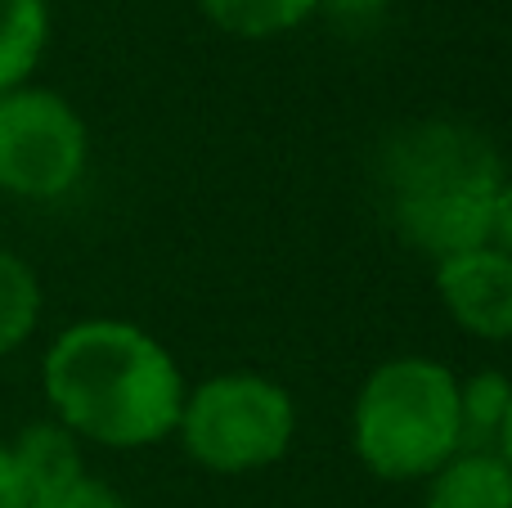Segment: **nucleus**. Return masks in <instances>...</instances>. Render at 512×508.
Returning <instances> with one entry per match:
<instances>
[{
    "label": "nucleus",
    "instance_id": "nucleus-1",
    "mask_svg": "<svg viewBox=\"0 0 512 508\" xmlns=\"http://www.w3.org/2000/svg\"><path fill=\"white\" fill-rule=\"evenodd\" d=\"M41 387L54 423L108 450L171 437L189 392L176 356L131 320L68 324L41 360Z\"/></svg>",
    "mask_w": 512,
    "mask_h": 508
},
{
    "label": "nucleus",
    "instance_id": "nucleus-2",
    "mask_svg": "<svg viewBox=\"0 0 512 508\" xmlns=\"http://www.w3.org/2000/svg\"><path fill=\"white\" fill-rule=\"evenodd\" d=\"M378 180L387 221L414 252L432 261L486 248L504 162L495 144L463 122H414L382 144Z\"/></svg>",
    "mask_w": 512,
    "mask_h": 508
},
{
    "label": "nucleus",
    "instance_id": "nucleus-3",
    "mask_svg": "<svg viewBox=\"0 0 512 508\" xmlns=\"http://www.w3.org/2000/svg\"><path fill=\"white\" fill-rule=\"evenodd\" d=\"M351 446L382 482H427L463 450L459 378L427 356H396L378 365L355 396Z\"/></svg>",
    "mask_w": 512,
    "mask_h": 508
},
{
    "label": "nucleus",
    "instance_id": "nucleus-4",
    "mask_svg": "<svg viewBox=\"0 0 512 508\" xmlns=\"http://www.w3.org/2000/svg\"><path fill=\"white\" fill-rule=\"evenodd\" d=\"M176 437L198 468L239 477L270 468L297 437L292 392L261 374H216L185 392Z\"/></svg>",
    "mask_w": 512,
    "mask_h": 508
},
{
    "label": "nucleus",
    "instance_id": "nucleus-5",
    "mask_svg": "<svg viewBox=\"0 0 512 508\" xmlns=\"http://www.w3.org/2000/svg\"><path fill=\"white\" fill-rule=\"evenodd\" d=\"M90 135L63 95L14 86L0 95V189L14 198L50 203L81 180Z\"/></svg>",
    "mask_w": 512,
    "mask_h": 508
},
{
    "label": "nucleus",
    "instance_id": "nucleus-6",
    "mask_svg": "<svg viewBox=\"0 0 512 508\" xmlns=\"http://www.w3.org/2000/svg\"><path fill=\"white\" fill-rule=\"evenodd\" d=\"M436 293L463 333L512 342V257L495 243L436 261Z\"/></svg>",
    "mask_w": 512,
    "mask_h": 508
},
{
    "label": "nucleus",
    "instance_id": "nucleus-7",
    "mask_svg": "<svg viewBox=\"0 0 512 508\" xmlns=\"http://www.w3.org/2000/svg\"><path fill=\"white\" fill-rule=\"evenodd\" d=\"M423 508H512V468L499 450H459L427 477Z\"/></svg>",
    "mask_w": 512,
    "mask_h": 508
},
{
    "label": "nucleus",
    "instance_id": "nucleus-8",
    "mask_svg": "<svg viewBox=\"0 0 512 508\" xmlns=\"http://www.w3.org/2000/svg\"><path fill=\"white\" fill-rule=\"evenodd\" d=\"M9 450H14V459H18V468H23L32 495L54 491V486H68L86 473V468H81V441L54 419L23 428Z\"/></svg>",
    "mask_w": 512,
    "mask_h": 508
},
{
    "label": "nucleus",
    "instance_id": "nucleus-9",
    "mask_svg": "<svg viewBox=\"0 0 512 508\" xmlns=\"http://www.w3.org/2000/svg\"><path fill=\"white\" fill-rule=\"evenodd\" d=\"M45 36H50L45 0H0V95L27 86L45 54Z\"/></svg>",
    "mask_w": 512,
    "mask_h": 508
},
{
    "label": "nucleus",
    "instance_id": "nucleus-10",
    "mask_svg": "<svg viewBox=\"0 0 512 508\" xmlns=\"http://www.w3.org/2000/svg\"><path fill=\"white\" fill-rule=\"evenodd\" d=\"M319 0H198L207 18L221 32L243 36V41H265V36L292 32L297 23H306L315 14Z\"/></svg>",
    "mask_w": 512,
    "mask_h": 508
},
{
    "label": "nucleus",
    "instance_id": "nucleus-11",
    "mask_svg": "<svg viewBox=\"0 0 512 508\" xmlns=\"http://www.w3.org/2000/svg\"><path fill=\"white\" fill-rule=\"evenodd\" d=\"M512 383L504 374H472L459 383V437L463 450H499V432L508 423Z\"/></svg>",
    "mask_w": 512,
    "mask_h": 508
},
{
    "label": "nucleus",
    "instance_id": "nucleus-12",
    "mask_svg": "<svg viewBox=\"0 0 512 508\" xmlns=\"http://www.w3.org/2000/svg\"><path fill=\"white\" fill-rule=\"evenodd\" d=\"M41 320V284L23 257L0 248V356L18 351Z\"/></svg>",
    "mask_w": 512,
    "mask_h": 508
},
{
    "label": "nucleus",
    "instance_id": "nucleus-13",
    "mask_svg": "<svg viewBox=\"0 0 512 508\" xmlns=\"http://www.w3.org/2000/svg\"><path fill=\"white\" fill-rule=\"evenodd\" d=\"M27 508H131V504H126L108 482H99V477L81 473L77 482L32 495V504H27Z\"/></svg>",
    "mask_w": 512,
    "mask_h": 508
},
{
    "label": "nucleus",
    "instance_id": "nucleus-14",
    "mask_svg": "<svg viewBox=\"0 0 512 508\" xmlns=\"http://www.w3.org/2000/svg\"><path fill=\"white\" fill-rule=\"evenodd\" d=\"M27 504H32V486H27L14 450L0 446V508H27Z\"/></svg>",
    "mask_w": 512,
    "mask_h": 508
},
{
    "label": "nucleus",
    "instance_id": "nucleus-15",
    "mask_svg": "<svg viewBox=\"0 0 512 508\" xmlns=\"http://www.w3.org/2000/svg\"><path fill=\"white\" fill-rule=\"evenodd\" d=\"M490 243L512 257V180H504L495 198V216H490Z\"/></svg>",
    "mask_w": 512,
    "mask_h": 508
},
{
    "label": "nucleus",
    "instance_id": "nucleus-16",
    "mask_svg": "<svg viewBox=\"0 0 512 508\" xmlns=\"http://www.w3.org/2000/svg\"><path fill=\"white\" fill-rule=\"evenodd\" d=\"M382 5H387V0H319L315 9L333 14L337 23H364V18L382 14Z\"/></svg>",
    "mask_w": 512,
    "mask_h": 508
},
{
    "label": "nucleus",
    "instance_id": "nucleus-17",
    "mask_svg": "<svg viewBox=\"0 0 512 508\" xmlns=\"http://www.w3.org/2000/svg\"><path fill=\"white\" fill-rule=\"evenodd\" d=\"M499 455L508 459V468H512V405H508V423H504V432H499Z\"/></svg>",
    "mask_w": 512,
    "mask_h": 508
}]
</instances>
